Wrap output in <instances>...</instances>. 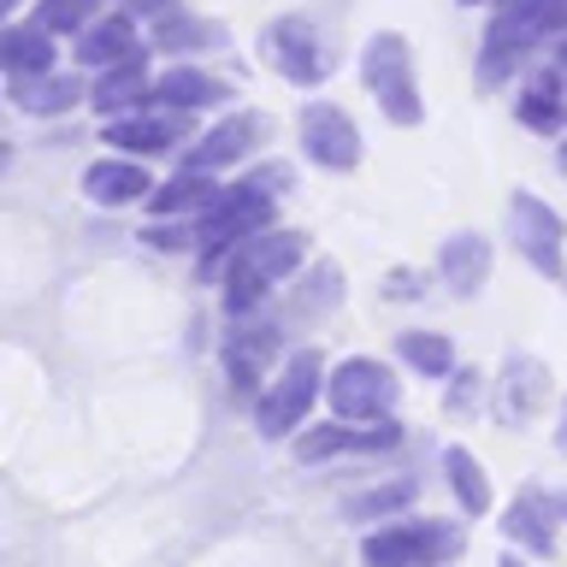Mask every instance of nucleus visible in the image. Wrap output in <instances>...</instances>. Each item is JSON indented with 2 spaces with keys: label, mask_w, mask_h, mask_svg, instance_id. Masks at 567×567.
I'll use <instances>...</instances> for the list:
<instances>
[{
  "label": "nucleus",
  "mask_w": 567,
  "mask_h": 567,
  "mask_svg": "<svg viewBox=\"0 0 567 567\" xmlns=\"http://www.w3.org/2000/svg\"><path fill=\"white\" fill-rule=\"evenodd\" d=\"M455 549V532H443L432 520H414V526H396V532H384V538H372L367 544V561L372 567H432L437 556H450Z\"/></svg>",
  "instance_id": "f257e3e1"
},
{
  "label": "nucleus",
  "mask_w": 567,
  "mask_h": 567,
  "mask_svg": "<svg viewBox=\"0 0 567 567\" xmlns=\"http://www.w3.org/2000/svg\"><path fill=\"white\" fill-rule=\"evenodd\" d=\"M266 60H272L278 71H290V78H301V83L326 78V65H331L308 18H284V24L266 30Z\"/></svg>",
  "instance_id": "f03ea898"
},
{
  "label": "nucleus",
  "mask_w": 567,
  "mask_h": 567,
  "mask_svg": "<svg viewBox=\"0 0 567 567\" xmlns=\"http://www.w3.org/2000/svg\"><path fill=\"white\" fill-rule=\"evenodd\" d=\"M367 83L390 101V113H396V118H414L420 113V106L408 101V95H414V78H408L402 35H372V42H367Z\"/></svg>",
  "instance_id": "7ed1b4c3"
},
{
  "label": "nucleus",
  "mask_w": 567,
  "mask_h": 567,
  "mask_svg": "<svg viewBox=\"0 0 567 567\" xmlns=\"http://www.w3.org/2000/svg\"><path fill=\"white\" fill-rule=\"evenodd\" d=\"M308 142H313V154L319 159H337V166H349L354 159V131H349V118L343 113H331V106H308Z\"/></svg>",
  "instance_id": "20e7f679"
},
{
  "label": "nucleus",
  "mask_w": 567,
  "mask_h": 567,
  "mask_svg": "<svg viewBox=\"0 0 567 567\" xmlns=\"http://www.w3.org/2000/svg\"><path fill=\"white\" fill-rule=\"evenodd\" d=\"M131 48H136V30H131V18H106V24L83 30V48H78V60H83V65H124V60H131Z\"/></svg>",
  "instance_id": "39448f33"
},
{
  "label": "nucleus",
  "mask_w": 567,
  "mask_h": 567,
  "mask_svg": "<svg viewBox=\"0 0 567 567\" xmlns=\"http://www.w3.org/2000/svg\"><path fill=\"white\" fill-rule=\"evenodd\" d=\"M48 24H35V30H12L7 35V65L12 71H35V65H48L53 60V48H48Z\"/></svg>",
  "instance_id": "423d86ee"
},
{
  "label": "nucleus",
  "mask_w": 567,
  "mask_h": 567,
  "mask_svg": "<svg viewBox=\"0 0 567 567\" xmlns=\"http://www.w3.org/2000/svg\"><path fill=\"white\" fill-rule=\"evenodd\" d=\"M142 189H148V177L131 172V166H95L89 172V195H101V202H131Z\"/></svg>",
  "instance_id": "0eeeda50"
},
{
  "label": "nucleus",
  "mask_w": 567,
  "mask_h": 567,
  "mask_svg": "<svg viewBox=\"0 0 567 567\" xmlns=\"http://www.w3.org/2000/svg\"><path fill=\"white\" fill-rule=\"evenodd\" d=\"M159 95L177 101V106H207V101H219V83L202 78V71H172V78L159 83Z\"/></svg>",
  "instance_id": "6e6552de"
},
{
  "label": "nucleus",
  "mask_w": 567,
  "mask_h": 567,
  "mask_svg": "<svg viewBox=\"0 0 567 567\" xmlns=\"http://www.w3.org/2000/svg\"><path fill=\"white\" fill-rule=\"evenodd\" d=\"M101 0H42V12H35V24L48 30H83L89 18H95Z\"/></svg>",
  "instance_id": "1a4fd4ad"
},
{
  "label": "nucleus",
  "mask_w": 567,
  "mask_h": 567,
  "mask_svg": "<svg viewBox=\"0 0 567 567\" xmlns=\"http://www.w3.org/2000/svg\"><path fill=\"white\" fill-rule=\"evenodd\" d=\"M450 467H455V485H461V496H467L473 508H485V478H478V467L467 455H450Z\"/></svg>",
  "instance_id": "9d476101"
},
{
  "label": "nucleus",
  "mask_w": 567,
  "mask_h": 567,
  "mask_svg": "<svg viewBox=\"0 0 567 567\" xmlns=\"http://www.w3.org/2000/svg\"><path fill=\"white\" fill-rule=\"evenodd\" d=\"M124 7H131V12H142V18H159V24H166V18L177 12L172 0H124Z\"/></svg>",
  "instance_id": "9b49d317"
}]
</instances>
